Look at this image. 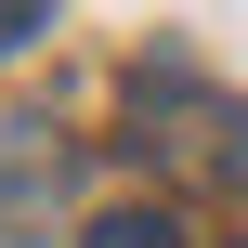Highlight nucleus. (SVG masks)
<instances>
[{
    "label": "nucleus",
    "instance_id": "1",
    "mask_svg": "<svg viewBox=\"0 0 248 248\" xmlns=\"http://www.w3.org/2000/svg\"><path fill=\"white\" fill-rule=\"evenodd\" d=\"M78 248H196V235H183V209H157V196H144V209H105Z\"/></svg>",
    "mask_w": 248,
    "mask_h": 248
},
{
    "label": "nucleus",
    "instance_id": "2",
    "mask_svg": "<svg viewBox=\"0 0 248 248\" xmlns=\"http://www.w3.org/2000/svg\"><path fill=\"white\" fill-rule=\"evenodd\" d=\"M39 13H52V0H0V52H13V39H26Z\"/></svg>",
    "mask_w": 248,
    "mask_h": 248
}]
</instances>
